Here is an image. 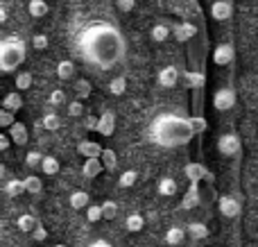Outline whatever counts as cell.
Segmentation results:
<instances>
[{
	"instance_id": "obj_51",
	"label": "cell",
	"mask_w": 258,
	"mask_h": 247,
	"mask_svg": "<svg viewBox=\"0 0 258 247\" xmlns=\"http://www.w3.org/2000/svg\"><path fill=\"white\" fill-rule=\"evenodd\" d=\"M54 247H68V245H63V243H59V245H54Z\"/></svg>"
},
{
	"instance_id": "obj_34",
	"label": "cell",
	"mask_w": 258,
	"mask_h": 247,
	"mask_svg": "<svg viewBox=\"0 0 258 247\" xmlns=\"http://www.w3.org/2000/svg\"><path fill=\"white\" fill-rule=\"evenodd\" d=\"M125 91H127V80L125 77H113V80L109 82V93L111 95H116L118 98V95H122Z\"/></svg>"
},
{
	"instance_id": "obj_29",
	"label": "cell",
	"mask_w": 258,
	"mask_h": 247,
	"mask_svg": "<svg viewBox=\"0 0 258 247\" xmlns=\"http://www.w3.org/2000/svg\"><path fill=\"white\" fill-rule=\"evenodd\" d=\"M41 127L48 132H57L59 127H61V118L57 116V111H48L43 116V120H41Z\"/></svg>"
},
{
	"instance_id": "obj_46",
	"label": "cell",
	"mask_w": 258,
	"mask_h": 247,
	"mask_svg": "<svg viewBox=\"0 0 258 247\" xmlns=\"http://www.w3.org/2000/svg\"><path fill=\"white\" fill-rule=\"evenodd\" d=\"M98 120H100V118H95V116H84L82 127H84L86 132H98Z\"/></svg>"
},
{
	"instance_id": "obj_18",
	"label": "cell",
	"mask_w": 258,
	"mask_h": 247,
	"mask_svg": "<svg viewBox=\"0 0 258 247\" xmlns=\"http://www.w3.org/2000/svg\"><path fill=\"white\" fill-rule=\"evenodd\" d=\"M68 204L73 207V211H82V209H86L91 204V198L86 191H75V193H71V198H68Z\"/></svg>"
},
{
	"instance_id": "obj_25",
	"label": "cell",
	"mask_w": 258,
	"mask_h": 247,
	"mask_svg": "<svg viewBox=\"0 0 258 247\" xmlns=\"http://www.w3.org/2000/svg\"><path fill=\"white\" fill-rule=\"evenodd\" d=\"M177 181L172 179V177H163V179L159 181V195H163V198H172V195H177Z\"/></svg>"
},
{
	"instance_id": "obj_3",
	"label": "cell",
	"mask_w": 258,
	"mask_h": 247,
	"mask_svg": "<svg viewBox=\"0 0 258 247\" xmlns=\"http://www.w3.org/2000/svg\"><path fill=\"white\" fill-rule=\"evenodd\" d=\"M25 61V41L18 36H7L0 43V71L14 73Z\"/></svg>"
},
{
	"instance_id": "obj_16",
	"label": "cell",
	"mask_w": 258,
	"mask_h": 247,
	"mask_svg": "<svg viewBox=\"0 0 258 247\" xmlns=\"http://www.w3.org/2000/svg\"><path fill=\"white\" fill-rule=\"evenodd\" d=\"M186 231H188V236H190V238H195V240H204V238H209V234H211L209 227H206L204 222H200V220L188 222Z\"/></svg>"
},
{
	"instance_id": "obj_17",
	"label": "cell",
	"mask_w": 258,
	"mask_h": 247,
	"mask_svg": "<svg viewBox=\"0 0 258 247\" xmlns=\"http://www.w3.org/2000/svg\"><path fill=\"white\" fill-rule=\"evenodd\" d=\"M150 39L154 41V43H165V41L170 39V25L168 23H156V25H152Z\"/></svg>"
},
{
	"instance_id": "obj_33",
	"label": "cell",
	"mask_w": 258,
	"mask_h": 247,
	"mask_svg": "<svg viewBox=\"0 0 258 247\" xmlns=\"http://www.w3.org/2000/svg\"><path fill=\"white\" fill-rule=\"evenodd\" d=\"M86 211V220L93 225V222H100L104 220V213H102V204H89V207L84 209Z\"/></svg>"
},
{
	"instance_id": "obj_7",
	"label": "cell",
	"mask_w": 258,
	"mask_h": 247,
	"mask_svg": "<svg viewBox=\"0 0 258 247\" xmlns=\"http://www.w3.org/2000/svg\"><path fill=\"white\" fill-rule=\"evenodd\" d=\"M236 57V50L231 43H218L213 50V64L215 66H229Z\"/></svg>"
},
{
	"instance_id": "obj_6",
	"label": "cell",
	"mask_w": 258,
	"mask_h": 247,
	"mask_svg": "<svg viewBox=\"0 0 258 247\" xmlns=\"http://www.w3.org/2000/svg\"><path fill=\"white\" fill-rule=\"evenodd\" d=\"M218 211L222 213L224 218H229V220H231V218H238L242 211L240 200L233 198V195H222V198L218 200Z\"/></svg>"
},
{
	"instance_id": "obj_12",
	"label": "cell",
	"mask_w": 258,
	"mask_h": 247,
	"mask_svg": "<svg viewBox=\"0 0 258 247\" xmlns=\"http://www.w3.org/2000/svg\"><path fill=\"white\" fill-rule=\"evenodd\" d=\"M77 152H80L84 159H91V157H102L104 148L98 143V141L84 139V141H80V143H77Z\"/></svg>"
},
{
	"instance_id": "obj_50",
	"label": "cell",
	"mask_w": 258,
	"mask_h": 247,
	"mask_svg": "<svg viewBox=\"0 0 258 247\" xmlns=\"http://www.w3.org/2000/svg\"><path fill=\"white\" fill-rule=\"evenodd\" d=\"M91 247H111V245H109V243H104V240H95V243L91 245Z\"/></svg>"
},
{
	"instance_id": "obj_9",
	"label": "cell",
	"mask_w": 258,
	"mask_h": 247,
	"mask_svg": "<svg viewBox=\"0 0 258 247\" xmlns=\"http://www.w3.org/2000/svg\"><path fill=\"white\" fill-rule=\"evenodd\" d=\"M179 68L177 66H165L159 71V84L163 86V89H174V86L179 84Z\"/></svg>"
},
{
	"instance_id": "obj_1",
	"label": "cell",
	"mask_w": 258,
	"mask_h": 247,
	"mask_svg": "<svg viewBox=\"0 0 258 247\" xmlns=\"http://www.w3.org/2000/svg\"><path fill=\"white\" fill-rule=\"evenodd\" d=\"M86 54L100 66H111L122 57V39L111 27H93L86 32Z\"/></svg>"
},
{
	"instance_id": "obj_39",
	"label": "cell",
	"mask_w": 258,
	"mask_h": 247,
	"mask_svg": "<svg viewBox=\"0 0 258 247\" xmlns=\"http://www.w3.org/2000/svg\"><path fill=\"white\" fill-rule=\"evenodd\" d=\"M68 116L71 118H84V104H82V100H73V102H68Z\"/></svg>"
},
{
	"instance_id": "obj_38",
	"label": "cell",
	"mask_w": 258,
	"mask_h": 247,
	"mask_svg": "<svg viewBox=\"0 0 258 247\" xmlns=\"http://www.w3.org/2000/svg\"><path fill=\"white\" fill-rule=\"evenodd\" d=\"M102 163H104V168L107 170H116V166H118V157H116V152L113 150H109V148H104V152H102Z\"/></svg>"
},
{
	"instance_id": "obj_32",
	"label": "cell",
	"mask_w": 258,
	"mask_h": 247,
	"mask_svg": "<svg viewBox=\"0 0 258 247\" xmlns=\"http://www.w3.org/2000/svg\"><path fill=\"white\" fill-rule=\"evenodd\" d=\"M183 84L190 89H202L204 86V73H183Z\"/></svg>"
},
{
	"instance_id": "obj_5",
	"label": "cell",
	"mask_w": 258,
	"mask_h": 247,
	"mask_svg": "<svg viewBox=\"0 0 258 247\" xmlns=\"http://www.w3.org/2000/svg\"><path fill=\"white\" fill-rule=\"evenodd\" d=\"M236 91L231 89V86H222V89H218L213 93V107L218 109V111H231L233 107H236Z\"/></svg>"
},
{
	"instance_id": "obj_23",
	"label": "cell",
	"mask_w": 258,
	"mask_h": 247,
	"mask_svg": "<svg viewBox=\"0 0 258 247\" xmlns=\"http://www.w3.org/2000/svg\"><path fill=\"white\" fill-rule=\"evenodd\" d=\"M27 12H30V16H34V18H43L45 14L50 12V7L45 0H30V3H27Z\"/></svg>"
},
{
	"instance_id": "obj_35",
	"label": "cell",
	"mask_w": 258,
	"mask_h": 247,
	"mask_svg": "<svg viewBox=\"0 0 258 247\" xmlns=\"http://www.w3.org/2000/svg\"><path fill=\"white\" fill-rule=\"evenodd\" d=\"M43 157H45V154L36 152V150H30V152L25 154V166L30 168V170H34V168H41V163H43Z\"/></svg>"
},
{
	"instance_id": "obj_21",
	"label": "cell",
	"mask_w": 258,
	"mask_h": 247,
	"mask_svg": "<svg viewBox=\"0 0 258 247\" xmlns=\"http://www.w3.org/2000/svg\"><path fill=\"white\" fill-rule=\"evenodd\" d=\"M143 227H145V218L141 213H129L125 220V229L132 234H138V231H143Z\"/></svg>"
},
{
	"instance_id": "obj_10",
	"label": "cell",
	"mask_w": 258,
	"mask_h": 247,
	"mask_svg": "<svg viewBox=\"0 0 258 247\" xmlns=\"http://www.w3.org/2000/svg\"><path fill=\"white\" fill-rule=\"evenodd\" d=\"M104 170H107V168H104V163H102V159L100 157L86 159L84 166H82V175H84L86 179H95V177H100Z\"/></svg>"
},
{
	"instance_id": "obj_22",
	"label": "cell",
	"mask_w": 258,
	"mask_h": 247,
	"mask_svg": "<svg viewBox=\"0 0 258 247\" xmlns=\"http://www.w3.org/2000/svg\"><path fill=\"white\" fill-rule=\"evenodd\" d=\"M183 238H186V231H183L181 227H170V229L165 231V243H168L170 247L181 245Z\"/></svg>"
},
{
	"instance_id": "obj_44",
	"label": "cell",
	"mask_w": 258,
	"mask_h": 247,
	"mask_svg": "<svg viewBox=\"0 0 258 247\" xmlns=\"http://www.w3.org/2000/svg\"><path fill=\"white\" fill-rule=\"evenodd\" d=\"M48 102L52 104V107H59V104H63L66 102V93H63V91H52V93H50V98H48Z\"/></svg>"
},
{
	"instance_id": "obj_47",
	"label": "cell",
	"mask_w": 258,
	"mask_h": 247,
	"mask_svg": "<svg viewBox=\"0 0 258 247\" xmlns=\"http://www.w3.org/2000/svg\"><path fill=\"white\" fill-rule=\"evenodd\" d=\"M116 7L120 9V12H132L134 7H136V0H116Z\"/></svg>"
},
{
	"instance_id": "obj_37",
	"label": "cell",
	"mask_w": 258,
	"mask_h": 247,
	"mask_svg": "<svg viewBox=\"0 0 258 247\" xmlns=\"http://www.w3.org/2000/svg\"><path fill=\"white\" fill-rule=\"evenodd\" d=\"M14 84H16V91H27L32 89V73L23 71L16 75V80H14Z\"/></svg>"
},
{
	"instance_id": "obj_26",
	"label": "cell",
	"mask_w": 258,
	"mask_h": 247,
	"mask_svg": "<svg viewBox=\"0 0 258 247\" xmlns=\"http://www.w3.org/2000/svg\"><path fill=\"white\" fill-rule=\"evenodd\" d=\"M181 207H183V209H195V207H200V193H197V184H190L188 193L183 195V200H181Z\"/></svg>"
},
{
	"instance_id": "obj_27",
	"label": "cell",
	"mask_w": 258,
	"mask_h": 247,
	"mask_svg": "<svg viewBox=\"0 0 258 247\" xmlns=\"http://www.w3.org/2000/svg\"><path fill=\"white\" fill-rule=\"evenodd\" d=\"M21 193H25V181L23 179H9L5 184V195L7 198H18Z\"/></svg>"
},
{
	"instance_id": "obj_31",
	"label": "cell",
	"mask_w": 258,
	"mask_h": 247,
	"mask_svg": "<svg viewBox=\"0 0 258 247\" xmlns=\"http://www.w3.org/2000/svg\"><path fill=\"white\" fill-rule=\"evenodd\" d=\"M23 181H25V193H30V195H39L41 189H43V181L36 175H27Z\"/></svg>"
},
{
	"instance_id": "obj_42",
	"label": "cell",
	"mask_w": 258,
	"mask_h": 247,
	"mask_svg": "<svg viewBox=\"0 0 258 247\" xmlns=\"http://www.w3.org/2000/svg\"><path fill=\"white\" fill-rule=\"evenodd\" d=\"M190 125H192V132H195V134H204L209 122H206L204 116H190Z\"/></svg>"
},
{
	"instance_id": "obj_20",
	"label": "cell",
	"mask_w": 258,
	"mask_h": 247,
	"mask_svg": "<svg viewBox=\"0 0 258 247\" xmlns=\"http://www.w3.org/2000/svg\"><path fill=\"white\" fill-rule=\"evenodd\" d=\"M75 73H77V68H75V64H73L71 59H63V61L57 64V77H59V80L68 82V80H73V77H75Z\"/></svg>"
},
{
	"instance_id": "obj_11",
	"label": "cell",
	"mask_w": 258,
	"mask_h": 247,
	"mask_svg": "<svg viewBox=\"0 0 258 247\" xmlns=\"http://www.w3.org/2000/svg\"><path fill=\"white\" fill-rule=\"evenodd\" d=\"M172 34L179 43H188L190 39L197 36V25H192V23H177L172 27Z\"/></svg>"
},
{
	"instance_id": "obj_2",
	"label": "cell",
	"mask_w": 258,
	"mask_h": 247,
	"mask_svg": "<svg viewBox=\"0 0 258 247\" xmlns=\"http://www.w3.org/2000/svg\"><path fill=\"white\" fill-rule=\"evenodd\" d=\"M152 141L163 148H177V145H183L195 136L190 125V118H179V116H159L150 127Z\"/></svg>"
},
{
	"instance_id": "obj_28",
	"label": "cell",
	"mask_w": 258,
	"mask_h": 247,
	"mask_svg": "<svg viewBox=\"0 0 258 247\" xmlns=\"http://www.w3.org/2000/svg\"><path fill=\"white\" fill-rule=\"evenodd\" d=\"M16 225H18V229L21 231H25V234H32V231L36 229V218L34 216H30V213H23V216H18V220H16Z\"/></svg>"
},
{
	"instance_id": "obj_36",
	"label": "cell",
	"mask_w": 258,
	"mask_h": 247,
	"mask_svg": "<svg viewBox=\"0 0 258 247\" xmlns=\"http://www.w3.org/2000/svg\"><path fill=\"white\" fill-rule=\"evenodd\" d=\"M136 181H138V170H125L120 175V179H118V186L120 189H132Z\"/></svg>"
},
{
	"instance_id": "obj_13",
	"label": "cell",
	"mask_w": 258,
	"mask_h": 247,
	"mask_svg": "<svg viewBox=\"0 0 258 247\" xmlns=\"http://www.w3.org/2000/svg\"><path fill=\"white\" fill-rule=\"evenodd\" d=\"M186 177L190 179V184H200L202 179H209V181L213 179V175H211L202 163H188L186 166Z\"/></svg>"
},
{
	"instance_id": "obj_4",
	"label": "cell",
	"mask_w": 258,
	"mask_h": 247,
	"mask_svg": "<svg viewBox=\"0 0 258 247\" xmlns=\"http://www.w3.org/2000/svg\"><path fill=\"white\" fill-rule=\"evenodd\" d=\"M240 148H242L240 136L233 134V132H229V134H222L218 139V152L222 154V157H227V159L238 157V154H240Z\"/></svg>"
},
{
	"instance_id": "obj_24",
	"label": "cell",
	"mask_w": 258,
	"mask_h": 247,
	"mask_svg": "<svg viewBox=\"0 0 258 247\" xmlns=\"http://www.w3.org/2000/svg\"><path fill=\"white\" fill-rule=\"evenodd\" d=\"M73 91H75V98L86 100V98H91L93 84H91V80H75V84H73Z\"/></svg>"
},
{
	"instance_id": "obj_43",
	"label": "cell",
	"mask_w": 258,
	"mask_h": 247,
	"mask_svg": "<svg viewBox=\"0 0 258 247\" xmlns=\"http://www.w3.org/2000/svg\"><path fill=\"white\" fill-rule=\"evenodd\" d=\"M32 45H34V50H45L50 45V39L45 34H34L32 36Z\"/></svg>"
},
{
	"instance_id": "obj_30",
	"label": "cell",
	"mask_w": 258,
	"mask_h": 247,
	"mask_svg": "<svg viewBox=\"0 0 258 247\" xmlns=\"http://www.w3.org/2000/svg\"><path fill=\"white\" fill-rule=\"evenodd\" d=\"M43 175H48V177H54L59 172V161L54 157H50V154H45L43 157V163H41V168H39Z\"/></svg>"
},
{
	"instance_id": "obj_49",
	"label": "cell",
	"mask_w": 258,
	"mask_h": 247,
	"mask_svg": "<svg viewBox=\"0 0 258 247\" xmlns=\"http://www.w3.org/2000/svg\"><path fill=\"white\" fill-rule=\"evenodd\" d=\"M5 21H7V9L0 7V23H5Z\"/></svg>"
},
{
	"instance_id": "obj_8",
	"label": "cell",
	"mask_w": 258,
	"mask_h": 247,
	"mask_svg": "<svg viewBox=\"0 0 258 247\" xmlns=\"http://www.w3.org/2000/svg\"><path fill=\"white\" fill-rule=\"evenodd\" d=\"M211 16H213V21H231L233 16V5L231 0H215L213 5H211Z\"/></svg>"
},
{
	"instance_id": "obj_41",
	"label": "cell",
	"mask_w": 258,
	"mask_h": 247,
	"mask_svg": "<svg viewBox=\"0 0 258 247\" xmlns=\"http://www.w3.org/2000/svg\"><path fill=\"white\" fill-rule=\"evenodd\" d=\"M14 122H16V116H14V111H9V109L3 107V111H0V127H3V130H9Z\"/></svg>"
},
{
	"instance_id": "obj_45",
	"label": "cell",
	"mask_w": 258,
	"mask_h": 247,
	"mask_svg": "<svg viewBox=\"0 0 258 247\" xmlns=\"http://www.w3.org/2000/svg\"><path fill=\"white\" fill-rule=\"evenodd\" d=\"M32 238H34V243H45V240H48V229L36 225V229L32 231Z\"/></svg>"
},
{
	"instance_id": "obj_15",
	"label": "cell",
	"mask_w": 258,
	"mask_h": 247,
	"mask_svg": "<svg viewBox=\"0 0 258 247\" xmlns=\"http://www.w3.org/2000/svg\"><path fill=\"white\" fill-rule=\"evenodd\" d=\"M7 132H9V136H12L14 145H21V148L27 143V139H30V136H27V127L23 125V122H18V120L14 122V125L9 127Z\"/></svg>"
},
{
	"instance_id": "obj_48",
	"label": "cell",
	"mask_w": 258,
	"mask_h": 247,
	"mask_svg": "<svg viewBox=\"0 0 258 247\" xmlns=\"http://www.w3.org/2000/svg\"><path fill=\"white\" fill-rule=\"evenodd\" d=\"M12 143H14V141H12V136H9V132H7V134H0V150H3V152H7Z\"/></svg>"
},
{
	"instance_id": "obj_40",
	"label": "cell",
	"mask_w": 258,
	"mask_h": 247,
	"mask_svg": "<svg viewBox=\"0 0 258 247\" xmlns=\"http://www.w3.org/2000/svg\"><path fill=\"white\" fill-rule=\"evenodd\" d=\"M102 213H104V220H113L118 216V204L113 200H107L102 202Z\"/></svg>"
},
{
	"instance_id": "obj_14",
	"label": "cell",
	"mask_w": 258,
	"mask_h": 247,
	"mask_svg": "<svg viewBox=\"0 0 258 247\" xmlns=\"http://www.w3.org/2000/svg\"><path fill=\"white\" fill-rule=\"evenodd\" d=\"M116 132V113L113 111H104L98 120V134L102 136H111Z\"/></svg>"
},
{
	"instance_id": "obj_19",
	"label": "cell",
	"mask_w": 258,
	"mask_h": 247,
	"mask_svg": "<svg viewBox=\"0 0 258 247\" xmlns=\"http://www.w3.org/2000/svg\"><path fill=\"white\" fill-rule=\"evenodd\" d=\"M3 107L9 109V111L18 113L23 109V98H21V91H12V93H7L3 98Z\"/></svg>"
}]
</instances>
